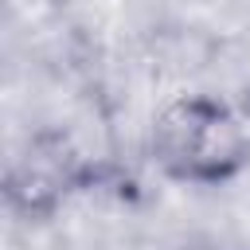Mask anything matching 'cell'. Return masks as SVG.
Listing matches in <instances>:
<instances>
[{
  "instance_id": "6da1fadb",
  "label": "cell",
  "mask_w": 250,
  "mask_h": 250,
  "mask_svg": "<svg viewBox=\"0 0 250 250\" xmlns=\"http://www.w3.org/2000/svg\"><path fill=\"white\" fill-rule=\"evenodd\" d=\"M148 152L180 184H227L250 164V125L211 94H180L156 109Z\"/></svg>"
}]
</instances>
